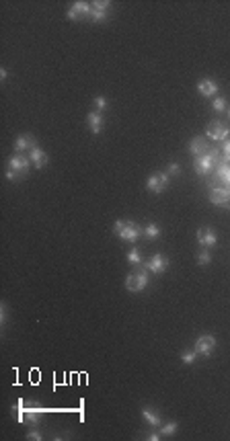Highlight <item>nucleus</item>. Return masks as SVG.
<instances>
[{
    "label": "nucleus",
    "instance_id": "f257e3e1",
    "mask_svg": "<svg viewBox=\"0 0 230 441\" xmlns=\"http://www.w3.org/2000/svg\"><path fill=\"white\" fill-rule=\"evenodd\" d=\"M113 232L119 238H124V240L134 242V240H138V236L142 234V228L138 226V224H134V222H124V220H117V222L113 224Z\"/></svg>",
    "mask_w": 230,
    "mask_h": 441
},
{
    "label": "nucleus",
    "instance_id": "f03ea898",
    "mask_svg": "<svg viewBox=\"0 0 230 441\" xmlns=\"http://www.w3.org/2000/svg\"><path fill=\"white\" fill-rule=\"evenodd\" d=\"M27 170H29V158H27V156L17 154V156H13V158L8 160L6 179H8V181H17L19 177H23Z\"/></svg>",
    "mask_w": 230,
    "mask_h": 441
},
{
    "label": "nucleus",
    "instance_id": "7ed1b4c3",
    "mask_svg": "<svg viewBox=\"0 0 230 441\" xmlns=\"http://www.w3.org/2000/svg\"><path fill=\"white\" fill-rule=\"evenodd\" d=\"M146 283H148V269H142V271L132 273V275H127V277H125V288H127V291H132V293L142 291L146 288Z\"/></svg>",
    "mask_w": 230,
    "mask_h": 441
},
{
    "label": "nucleus",
    "instance_id": "20e7f679",
    "mask_svg": "<svg viewBox=\"0 0 230 441\" xmlns=\"http://www.w3.org/2000/svg\"><path fill=\"white\" fill-rule=\"evenodd\" d=\"M216 156H218V150H208L206 154L197 156V160H195V170H197L199 174H208L212 169H214Z\"/></svg>",
    "mask_w": 230,
    "mask_h": 441
},
{
    "label": "nucleus",
    "instance_id": "39448f33",
    "mask_svg": "<svg viewBox=\"0 0 230 441\" xmlns=\"http://www.w3.org/2000/svg\"><path fill=\"white\" fill-rule=\"evenodd\" d=\"M228 127L222 123V121H212L208 127H206V136L210 137V140H214V142H224L226 137H228Z\"/></svg>",
    "mask_w": 230,
    "mask_h": 441
},
{
    "label": "nucleus",
    "instance_id": "423d86ee",
    "mask_svg": "<svg viewBox=\"0 0 230 441\" xmlns=\"http://www.w3.org/2000/svg\"><path fill=\"white\" fill-rule=\"evenodd\" d=\"M167 185H169V174L167 172H156L146 181V187H148V191H152V193H162L167 189Z\"/></svg>",
    "mask_w": 230,
    "mask_h": 441
},
{
    "label": "nucleus",
    "instance_id": "0eeeda50",
    "mask_svg": "<svg viewBox=\"0 0 230 441\" xmlns=\"http://www.w3.org/2000/svg\"><path fill=\"white\" fill-rule=\"evenodd\" d=\"M88 15H90V4L88 2H82V0H78V2H74V4L68 8V19L70 21L88 19Z\"/></svg>",
    "mask_w": 230,
    "mask_h": 441
},
{
    "label": "nucleus",
    "instance_id": "6e6552de",
    "mask_svg": "<svg viewBox=\"0 0 230 441\" xmlns=\"http://www.w3.org/2000/svg\"><path fill=\"white\" fill-rule=\"evenodd\" d=\"M210 201L216 205H228L230 204V187H212Z\"/></svg>",
    "mask_w": 230,
    "mask_h": 441
},
{
    "label": "nucleus",
    "instance_id": "1a4fd4ad",
    "mask_svg": "<svg viewBox=\"0 0 230 441\" xmlns=\"http://www.w3.org/2000/svg\"><path fill=\"white\" fill-rule=\"evenodd\" d=\"M214 347H216V339L212 337V335H204V337L197 339V343H195V353L208 357L212 351H214Z\"/></svg>",
    "mask_w": 230,
    "mask_h": 441
},
{
    "label": "nucleus",
    "instance_id": "9d476101",
    "mask_svg": "<svg viewBox=\"0 0 230 441\" xmlns=\"http://www.w3.org/2000/svg\"><path fill=\"white\" fill-rule=\"evenodd\" d=\"M111 6V2H93L90 4V15H88V21L93 23H101L107 19V8Z\"/></svg>",
    "mask_w": 230,
    "mask_h": 441
},
{
    "label": "nucleus",
    "instance_id": "9b49d317",
    "mask_svg": "<svg viewBox=\"0 0 230 441\" xmlns=\"http://www.w3.org/2000/svg\"><path fill=\"white\" fill-rule=\"evenodd\" d=\"M197 242L201 246H206V249H210V246H216L218 236H216V232L212 230V228H199V230H197Z\"/></svg>",
    "mask_w": 230,
    "mask_h": 441
},
{
    "label": "nucleus",
    "instance_id": "f8f14e48",
    "mask_svg": "<svg viewBox=\"0 0 230 441\" xmlns=\"http://www.w3.org/2000/svg\"><path fill=\"white\" fill-rule=\"evenodd\" d=\"M167 267H169V261L164 259L162 254H154L152 259L144 265V269H148L152 273H162V271H167Z\"/></svg>",
    "mask_w": 230,
    "mask_h": 441
},
{
    "label": "nucleus",
    "instance_id": "ddd939ff",
    "mask_svg": "<svg viewBox=\"0 0 230 441\" xmlns=\"http://www.w3.org/2000/svg\"><path fill=\"white\" fill-rule=\"evenodd\" d=\"M33 148H37V144H35V140H33V136H29V134H25V136H19L15 140V150L17 152H25V150H33Z\"/></svg>",
    "mask_w": 230,
    "mask_h": 441
},
{
    "label": "nucleus",
    "instance_id": "4468645a",
    "mask_svg": "<svg viewBox=\"0 0 230 441\" xmlns=\"http://www.w3.org/2000/svg\"><path fill=\"white\" fill-rule=\"evenodd\" d=\"M197 90H199V95H204V97H214L216 90H218V85L214 80H201V82H197Z\"/></svg>",
    "mask_w": 230,
    "mask_h": 441
},
{
    "label": "nucleus",
    "instance_id": "2eb2a0df",
    "mask_svg": "<svg viewBox=\"0 0 230 441\" xmlns=\"http://www.w3.org/2000/svg\"><path fill=\"white\" fill-rule=\"evenodd\" d=\"M189 152H191L193 156L206 154V152H208V146H206V140H204V137H193L191 144H189Z\"/></svg>",
    "mask_w": 230,
    "mask_h": 441
},
{
    "label": "nucleus",
    "instance_id": "dca6fc26",
    "mask_svg": "<svg viewBox=\"0 0 230 441\" xmlns=\"http://www.w3.org/2000/svg\"><path fill=\"white\" fill-rule=\"evenodd\" d=\"M29 156H31V162H33L37 169H43L45 164H48V156H45V152H43L41 148H33V150L29 152Z\"/></svg>",
    "mask_w": 230,
    "mask_h": 441
},
{
    "label": "nucleus",
    "instance_id": "f3484780",
    "mask_svg": "<svg viewBox=\"0 0 230 441\" xmlns=\"http://www.w3.org/2000/svg\"><path fill=\"white\" fill-rule=\"evenodd\" d=\"M88 127H90V132L93 134H99L101 130H103V117H101V113H88Z\"/></svg>",
    "mask_w": 230,
    "mask_h": 441
},
{
    "label": "nucleus",
    "instance_id": "a211bd4d",
    "mask_svg": "<svg viewBox=\"0 0 230 441\" xmlns=\"http://www.w3.org/2000/svg\"><path fill=\"white\" fill-rule=\"evenodd\" d=\"M218 177L226 187H230V162H222L218 167Z\"/></svg>",
    "mask_w": 230,
    "mask_h": 441
},
{
    "label": "nucleus",
    "instance_id": "6ab92c4d",
    "mask_svg": "<svg viewBox=\"0 0 230 441\" xmlns=\"http://www.w3.org/2000/svg\"><path fill=\"white\" fill-rule=\"evenodd\" d=\"M142 234H144L146 238H159V236H160V228L150 222L146 228H142Z\"/></svg>",
    "mask_w": 230,
    "mask_h": 441
},
{
    "label": "nucleus",
    "instance_id": "aec40b11",
    "mask_svg": "<svg viewBox=\"0 0 230 441\" xmlns=\"http://www.w3.org/2000/svg\"><path fill=\"white\" fill-rule=\"evenodd\" d=\"M142 415H144L146 423H150V425H160V417L156 415L154 410H150V408H142Z\"/></svg>",
    "mask_w": 230,
    "mask_h": 441
},
{
    "label": "nucleus",
    "instance_id": "412c9836",
    "mask_svg": "<svg viewBox=\"0 0 230 441\" xmlns=\"http://www.w3.org/2000/svg\"><path fill=\"white\" fill-rule=\"evenodd\" d=\"M13 415H15V419L19 421V423H23L25 421V410H23V400H19V404H15L13 407Z\"/></svg>",
    "mask_w": 230,
    "mask_h": 441
},
{
    "label": "nucleus",
    "instance_id": "4be33fe9",
    "mask_svg": "<svg viewBox=\"0 0 230 441\" xmlns=\"http://www.w3.org/2000/svg\"><path fill=\"white\" fill-rule=\"evenodd\" d=\"M127 261H130L132 265H140V263H142V254H140V251L134 249V251L127 253Z\"/></svg>",
    "mask_w": 230,
    "mask_h": 441
},
{
    "label": "nucleus",
    "instance_id": "5701e85b",
    "mask_svg": "<svg viewBox=\"0 0 230 441\" xmlns=\"http://www.w3.org/2000/svg\"><path fill=\"white\" fill-rule=\"evenodd\" d=\"M175 433H177V423H167V425L162 427V431H160V435H167V437H171Z\"/></svg>",
    "mask_w": 230,
    "mask_h": 441
},
{
    "label": "nucleus",
    "instance_id": "b1692460",
    "mask_svg": "<svg viewBox=\"0 0 230 441\" xmlns=\"http://www.w3.org/2000/svg\"><path fill=\"white\" fill-rule=\"evenodd\" d=\"M210 261H212V254H210V251H208V249H206V251H201V253L197 254V263H199V265H208Z\"/></svg>",
    "mask_w": 230,
    "mask_h": 441
},
{
    "label": "nucleus",
    "instance_id": "393cba45",
    "mask_svg": "<svg viewBox=\"0 0 230 441\" xmlns=\"http://www.w3.org/2000/svg\"><path fill=\"white\" fill-rule=\"evenodd\" d=\"M195 357H197V353H195V349H193V351H185L181 355V359H183V363H193L195 361Z\"/></svg>",
    "mask_w": 230,
    "mask_h": 441
},
{
    "label": "nucleus",
    "instance_id": "a878e982",
    "mask_svg": "<svg viewBox=\"0 0 230 441\" xmlns=\"http://www.w3.org/2000/svg\"><path fill=\"white\" fill-rule=\"evenodd\" d=\"M212 107H214L216 111H224V109L228 107V103H226V99H224V97H218V99L214 101V105H212Z\"/></svg>",
    "mask_w": 230,
    "mask_h": 441
},
{
    "label": "nucleus",
    "instance_id": "bb28decb",
    "mask_svg": "<svg viewBox=\"0 0 230 441\" xmlns=\"http://www.w3.org/2000/svg\"><path fill=\"white\" fill-rule=\"evenodd\" d=\"M222 154H224V160L222 162H230V140H228V137L222 142Z\"/></svg>",
    "mask_w": 230,
    "mask_h": 441
},
{
    "label": "nucleus",
    "instance_id": "cd10ccee",
    "mask_svg": "<svg viewBox=\"0 0 230 441\" xmlns=\"http://www.w3.org/2000/svg\"><path fill=\"white\" fill-rule=\"evenodd\" d=\"M95 105H97V109H99V111H105V109H107V99H103V97H97V99H95Z\"/></svg>",
    "mask_w": 230,
    "mask_h": 441
},
{
    "label": "nucleus",
    "instance_id": "c85d7f7f",
    "mask_svg": "<svg viewBox=\"0 0 230 441\" xmlns=\"http://www.w3.org/2000/svg\"><path fill=\"white\" fill-rule=\"evenodd\" d=\"M179 170H181V167H179L177 162H173L171 167H169V172H167V174H171V177H177V174H179Z\"/></svg>",
    "mask_w": 230,
    "mask_h": 441
},
{
    "label": "nucleus",
    "instance_id": "c756f323",
    "mask_svg": "<svg viewBox=\"0 0 230 441\" xmlns=\"http://www.w3.org/2000/svg\"><path fill=\"white\" fill-rule=\"evenodd\" d=\"M27 439H37V441H39V439H41V435L37 433V431H31V433L27 435Z\"/></svg>",
    "mask_w": 230,
    "mask_h": 441
},
{
    "label": "nucleus",
    "instance_id": "7c9ffc66",
    "mask_svg": "<svg viewBox=\"0 0 230 441\" xmlns=\"http://www.w3.org/2000/svg\"><path fill=\"white\" fill-rule=\"evenodd\" d=\"M146 439H152V441H159L160 435H156V433H150V435H146Z\"/></svg>",
    "mask_w": 230,
    "mask_h": 441
},
{
    "label": "nucleus",
    "instance_id": "2f4dec72",
    "mask_svg": "<svg viewBox=\"0 0 230 441\" xmlns=\"http://www.w3.org/2000/svg\"><path fill=\"white\" fill-rule=\"evenodd\" d=\"M6 78V70L2 68V70H0V80H4Z\"/></svg>",
    "mask_w": 230,
    "mask_h": 441
},
{
    "label": "nucleus",
    "instance_id": "473e14b6",
    "mask_svg": "<svg viewBox=\"0 0 230 441\" xmlns=\"http://www.w3.org/2000/svg\"><path fill=\"white\" fill-rule=\"evenodd\" d=\"M228 115H230V111H228Z\"/></svg>",
    "mask_w": 230,
    "mask_h": 441
}]
</instances>
